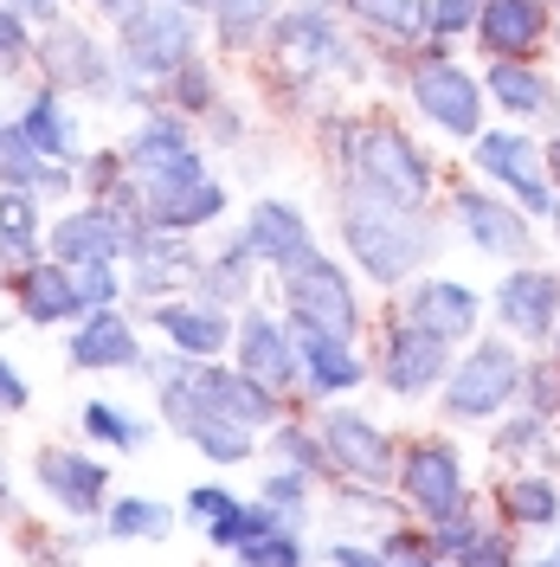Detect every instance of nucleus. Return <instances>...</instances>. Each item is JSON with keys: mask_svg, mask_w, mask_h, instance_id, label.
Returning a JSON list of instances; mask_svg holds the SVG:
<instances>
[{"mask_svg": "<svg viewBox=\"0 0 560 567\" xmlns=\"http://www.w3.org/2000/svg\"><path fill=\"white\" fill-rule=\"evenodd\" d=\"M322 155L342 181L349 200H381V207H432L438 187V162L419 142L386 116H361V110H329L322 116Z\"/></svg>", "mask_w": 560, "mask_h": 567, "instance_id": "nucleus-1", "label": "nucleus"}, {"mask_svg": "<svg viewBox=\"0 0 560 567\" xmlns=\"http://www.w3.org/2000/svg\"><path fill=\"white\" fill-rule=\"evenodd\" d=\"M335 239H342V251H349V265L361 271V284L400 297V290L438 258L445 226H438L425 207H381V200H349V194H342Z\"/></svg>", "mask_w": 560, "mask_h": 567, "instance_id": "nucleus-2", "label": "nucleus"}, {"mask_svg": "<svg viewBox=\"0 0 560 567\" xmlns=\"http://www.w3.org/2000/svg\"><path fill=\"white\" fill-rule=\"evenodd\" d=\"M265 59L283 84H315V78H354L361 71V52H354L349 27H342V7H322V0H303V7H283L265 33Z\"/></svg>", "mask_w": 560, "mask_h": 567, "instance_id": "nucleus-3", "label": "nucleus"}, {"mask_svg": "<svg viewBox=\"0 0 560 567\" xmlns=\"http://www.w3.org/2000/svg\"><path fill=\"white\" fill-rule=\"evenodd\" d=\"M522 374L528 361L516 354V336H477L464 342L438 388V413L452 425H484V420H502L516 400H522Z\"/></svg>", "mask_w": 560, "mask_h": 567, "instance_id": "nucleus-4", "label": "nucleus"}, {"mask_svg": "<svg viewBox=\"0 0 560 567\" xmlns=\"http://www.w3.org/2000/svg\"><path fill=\"white\" fill-rule=\"evenodd\" d=\"M278 310L290 322H322L335 336H361L367 310H361V271L335 251H303L290 271H278Z\"/></svg>", "mask_w": 560, "mask_h": 567, "instance_id": "nucleus-5", "label": "nucleus"}, {"mask_svg": "<svg viewBox=\"0 0 560 567\" xmlns=\"http://www.w3.org/2000/svg\"><path fill=\"white\" fill-rule=\"evenodd\" d=\"M116 59H123V78L129 84H148L162 91L187 59H200V13H187L175 0H148L142 13H129L116 27Z\"/></svg>", "mask_w": 560, "mask_h": 567, "instance_id": "nucleus-6", "label": "nucleus"}, {"mask_svg": "<svg viewBox=\"0 0 560 567\" xmlns=\"http://www.w3.org/2000/svg\"><path fill=\"white\" fill-rule=\"evenodd\" d=\"M155 413H162V425L175 432L180 445H194V452H200L207 464H219V471L251 464L258 458V445H265V432H251V425H239L232 413H219L207 393L187 381V368H180L175 381L155 388Z\"/></svg>", "mask_w": 560, "mask_h": 567, "instance_id": "nucleus-7", "label": "nucleus"}, {"mask_svg": "<svg viewBox=\"0 0 560 567\" xmlns=\"http://www.w3.org/2000/svg\"><path fill=\"white\" fill-rule=\"evenodd\" d=\"M400 503L419 516V523H445L457 509H470V471L445 432H419L400 445V477H393Z\"/></svg>", "mask_w": 560, "mask_h": 567, "instance_id": "nucleus-8", "label": "nucleus"}, {"mask_svg": "<svg viewBox=\"0 0 560 567\" xmlns=\"http://www.w3.org/2000/svg\"><path fill=\"white\" fill-rule=\"evenodd\" d=\"M33 59H39V78L59 84L65 97H123V59L77 20L39 27Z\"/></svg>", "mask_w": 560, "mask_h": 567, "instance_id": "nucleus-9", "label": "nucleus"}, {"mask_svg": "<svg viewBox=\"0 0 560 567\" xmlns=\"http://www.w3.org/2000/svg\"><path fill=\"white\" fill-rule=\"evenodd\" d=\"M367 361H374V381H381L393 400H425V393L445 388L457 349L445 342V336H432V329H419V322H406L400 310H393V317L381 322Z\"/></svg>", "mask_w": 560, "mask_h": 567, "instance_id": "nucleus-10", "label": "nucleus"}, {"mask_svg": "<svg viewBox=\"0 0 560 567\" xmlns=\"http://www.w3.org/2000/svg\"><path fill=\"white\" fill-rule=\"evenodd\" d=\"M315 425H322V439H329L335 477L393 491V477H400V439H393L374 413H361L354 400H329V406L315 413Z\"/></svg>", "mask_w": 560, "mask_h": 567, "instance_id": "nucleus-11", "label": "nucleus"}, {"mask_svg": "<svg viewBox=\"0 0 560 567\" xmlns=\"http://www.w3.org/2000/svg\"><path fill=\"white\" fill-rule=\"evenodd\" d=\"M452 226L464 233V246H477L484 258H502V265L535 258V213H528L522 200H509L502 187L457 181L452 187Z\"/></svg>", "mask_w": 560, "mask_h": 567, "instance_id": "nucleus-12", "label": "nucleus"}, {"mask_svg": "<svg viewBox=\"0 0 560 567\" xmlns=\"http://www.w3.org/2000/svg\"><path fill=\"white\" fill-rule=\"evenodd\" d=\"M27 471H33V491L59 516H71V523H104L116 471L97 458V445H39Z\"/></svg>", "mask_w": 560, "mask_h": 567, "instance_id": "nucleus-13", "label": "nucleus"}, {"mask_svg": "<svg viewBox=\"0 0 560 567\" xmlns=\"http://www.w3.org/2000/svg\"><path fill=\"white\" fill-rule=\"evenodd\" d=\"M470 168L502 187L509 200H522L535 219H560V194H554V175H548V148H535L522 130H484L470 142Z\"/></svg>", "mask_w": 560, "mask_h": 567, "instance_id": "nucleus-14", "label": "nucleus"}, {"mask_svg": "<svg viewBox=\"0 0 560 567\" xmlns=\"http://www.w3.org/2000/svg\"><path fill=\"white\" fill-rule=\"evenodd\" d=\"M406 97H413V110H419L432 130H445L457 142L484 136V97L490 91L457 65V59H445V52H419V65L406 71Z\"/></svg>", "mask_w": 560, "mask_h": 567, "instance_id": "nucleus-15", "label": "nucleus"}, {"mask_svg": "<svg viewBox=\"0 0 560 567\" xmlns=\"http://www.w3.org/2000/svg\"><path fill=\"white\" fill-rule=\"evenodd\" d=\"M200 265H207V251L194 246V233H168V226H148L136 219V233H129V258H123V271H129V303H162V297H187L194 284H200Z\"/></svg>", "mask_w": 560, "mask_h": 567, "instance_id": "nucleus-16", "label": "nucleus"}, {"mask_svg": "<svg viewBox=\"0 0 560 567\" xmlns=\"http://www.w3.org/2000/svg\"><path fill=\"white\" fill-rule=\"evenodd\" d=\"M297 329V368H303V400H354V388L374 381V361L361 354V336H335L322 322H290Z\"/></svg>", "mask_w": 560, "mask_h": 567, "instance_id": "nucleus-17", "label": "nucleus"}, {"mask_svg": "<svg viewBox=\"0 0 560 567\" xmlns=\"http://www.w3.org/2000/svg\"><path fill=\"white\" fill-rule=\"evenodd\" d=\"M129 233L136 219H123L104 200H71V207L52 213L45 226V251L65 258V265H123L129 258Z\"/></svg>", "mask_w": 560, "mask_h": 567, "instance_id": "nucleus-18", "label": "nucleus"}, {"mask_svg": "<svg viewBox=\"0 0 560 567\" xmlns=\"http://www.w3.org/2000/svg\"><path fill=\"white\" fill-rule=\"evenodd\" d=\"M142 322H148L168 349L194 354V361H219V354H232V336H239V310L207 303L200 290H187V297H162V303H142Z\"/></svg>", "mask_w": 560, "mask_h": 567, "instance_id": "nucleus-19", "label": "nucleus"}, {"mask_svg": "<svg viewBox=\"0 0 560 567\" xmlns=\"http://www.w3.org/2000/svg\"><path fill=\"white\" fill-rule=\"evenodd\" d=\"M232 361H239L246 374H258L265 388L290 393V400L303 393V368H297V329H290V317H283V310H271V303H246V310H239Z\"/></svg>", "mask_w": 560, "mask_h": 567, "instance_id": "nucleus-20", "label": "nucleus"}, {"mask_svg": "<svg viewBox=\"0 0 560 567\" xmlns=\"http://www.w3.org/2000/svg\"><path fill=\"white\" fill-rule=\"evenodd\" d=\"M490 310L502 322V336L516 342H548L560 322V271L554 265H509L490 290Z\"/></svg>", "mask_w": 560, "mask_h": 567, "instance_id": "nucleus-21", "label": "nucleus"}, {"mask_svg": "<svg viewBox=\"0 0 560 567\" xmlns=\"http://www.w3.org/2000/svg\"><path fill=\"white\" fill-rule=\"evenodd\" d=\"M393 310L406 322H419V329H432V336H445L452 349L477 342V329H484V297L464 278H445V271H419V278L400 290Z\"/></svg>", "mask_w": 560, "mask_h": 567, "instance_id": "nucleus-22", "label": "nucleus"}, {"mask_svg": "<svg viewBox=\"0 0 560 567\" xmlns=\"http://www.w3.org/2000/svg\"><path fill=\"white\" fill-rule=\"evenodd\" d=\"M65 361L77 374H136L142 368V329L123 303L110 310H84L65 329Z\"/></svg>", "mask_w": 560, "mask_h": 567, "instance_id": "nucleus-23", "label": "nucleus"}, {"mask_svg": "<svg viewBox=\"0 0 560 567\" xmlns=\"http://www.w3.org/2000/svg\"><path fill=\"white\" fill-rule=\"evenodd\" d=\"M7 290H13V317L27 322V329H71L91 310L84 290H77V271H71L65 258H52V251L39 265H27V271H13Z\"/></svg>", "mask_w": 560, "mask_h": 567, "instance_id": "nucleus-24", "label": "nucleus"}, {"mask_svg": "<svg viewBox=\"0 0 560 567\" xmlns=\"http://www.w3.org/2000/svg\"><path fill=\"white\" fill-rule=\"evenodd\" d=\"M239 239H246L251 258L278 278V271H290L303 251H315V226H310V213L297 207V200L265 194V200H251V207H246V219H239Z\"/></svg>", "mask_w": 560, "mask_h": 567, "instance_id": "nucleus-25", "label": "nucleus"}, {"mask_svg": "<svg viewBox=\"0 0 560 567\" xmlns=\"http://www.w3.org/2000/svg\"><path fill=\"white\" fill-rule=\"evenodd\" d=\"M200 142H194V116H180V110H148L136 130H129V142H123V155H129V175L148 181L162 175V168H175L180 155H194Z\"/></svg>", "mask_w": 560, "mask_h": 567, "instance_id": "nucleus-26", "label": "nucleus"}, {"mask_svg": "<svg viewBox=\"0 0 560 567\" xmlns=\"http://www.w3.org/2000/svg\"><path fill=\"white\" fill-rule=\"evenodd\" d=\"M39 213H52L39 194L0 187V271H7V278L45 258V226H52V219H39Z\"/></svg>", "mask_w": 560, "mask_h": 567, "instance_id": "nucleus-27", "label": "nucleus"}, {"mask_svg": "<svg viewBox=\"0 0 560 567\" xmlns=\"http://www.w3.org/2000/svg\"><path fill=\"white\" fill-rule=\"evenodd\" d=\"M477 39L490 59H528L548 39V0H490L477 20Z\"/></svg>", "mask_w": 560, "mask_h": 567, "instance_id": "nucleus-28", "label": "nucleus"}, {"mask_svg": "<svg viewBox=\"0 0 560 567\" xmlns=\"http://www.w3.org/2000/svg\"><path fill=\"white\" fill-rule=\"evenodd\" d=\"M432 542H438V555L452 567H516V548H509V535L484 523L477 509H457L445 523H432Z\"/></svg>", "mask_w": 560, "mask_h": 567, "instance_id": "nucleus-29", "label": "nucleus"}, {"mask_svg": "<svg viewBox=\"0 0 560 567\" xmlns=\"http://www.w3.org/2000/svg\"><path fill=\"white\" fill-rule=\"evenodd\" d=\"M258 278H265V265L251 258V246L239 239V233H226V246L207 251V265H200V297L207 303H226V310H246V303H258Z\"/></svg>", "mask_w": 560, "mask_h": 567, "instance_id": "nucleus-30", "label": "nucleus"}, {"mask_svg": "<svg viewBox=\"0 0 560 567\" xmlns=\"http://www.w3.org/2000/svg\"><path fill=\"white\" fill-rule=\"evenodd\" d=\"M496 516L509 529H535V535L560 529V484L548 471H509L496 484Z\"/></svg>", "mask_w": 560, "mask_h": 567, "instance_id": "nucleus-31", "label": "nucleus"}, {"mask_svg": "<svg viewBox=\"0 0 560 567\" xmlns=\"http://www.w3.org/2000/svg\"><path fill=\"white\" fill-rule=\"evenodd\" d=\"M265 452H271V464H290V471H310L315 484L329 491L335 484V458H329V439H322V425H315V413H283L271 432H265Z\"/></svg>", "mask_w": 560, "mask_h": 567, "instance_id": "nucleus-32", "label": "nucleus"}, {"mask_svg": "<svg viewBox=\"0 0 560 567\" xmlns=\"http://www.w3.org/2000/svg\"><path fill=\"white\" fill-rule=\"evenodd\" d=\"M20 130L52 155V162H84V142H77V110L65 104L59 84H39L33 97L20 104Z\"/></svg>", "mask_w": 560, "mask_h": 567, "instance_id": "nucleus-33", "label": "nucleus"}, {"mask_svg": "<svg viewBox=\"0 0 560 567\" xmlns=\"http://www.w3.org/2000/svg\"><path fill=\"white\" fill-rule=\"evenodd\" d=\"M484 91H490V104L502 110V116H516V123L554 116V84H548V71H535L528 59H496L490 78H484Z\"/></svg>", "mask_w": 560, "mask_h": 567, "instance_id": "nucleus-34", "label": "nucleus"}, {"mask_svg": "<svg viewBox=\"0 0 560 567\" xmlns=\"http://www.w3.org/2000/svg\"><path fill=\"white\" fill-rule=\"evenodd\" d=\"M226 213H232V187L219 175H207L200 187H187V194L155 200V207H148V226H168V233H194V239H200V233H212Z\"/></svg>", "mask_w": 560, "mask_h": 567, "instance_id": "nucleus-35", "label": "nucleus"}, {"mask_svg": "<svg viewBox=\"0 0 560 567\" xmlns=\"http://www.w3.org/2000/svg\"><path fill=\"white\" fill-rule=\"evenodd\" d=\"M342 20L367 27L386 45H413L432 33V0H342Z\"/></svg>", "mask_w": 560, "mask_h": 567, "instance_id": "nucleus-36", "label": "nucleus"}, {"mask_svg": "<svg viewBox=\"0 0 560 567\" xmlns=\"http://www.w3.org/2000/svg\"><path fill=\"white\" fill-rule=\"evenodd\" d=\"M77 432H84V445H97V452H142L148 439H155V425L129 413V406H116V400H84L77 406Z\"/></svg>", "mask_w": 560, "mask_h": 567, "instance_id": "nucleus-37", "label": "nucleus"}, {"mask_svg": "<svg viewBox=\"0 0 560 567\" xmlns=\"http://www.w3.org/2000/svg\"><path fill=\"white\" fill-rule=\"evenodd\" d=\"M180 529V509L162 496H110L104 535L110 542H168Z\"/></svg>", "mask_w": 560, "mask_h": 567, "instance_id": "nucleus-38", "label": "nucleus"}, {"mask_svg": "<svg viewBox=\"0 0 560 567\" xmlns=\"http://www.w3.org/2000/svg\"><path fill=\"white\" fill-rule=\"evenodd\" d=\"M110 542L104 523H71V529H20L27 567H84V548Z\"/></svg>", "mask_w": 560, "mask_h": 567, "instance_id": "nucleus-39", "label": "nucleus"}, {"mask_svg": "<svg viewBox=\"0 0 560 567\" xmlns=\"http://www.w3.org/2000/svg\"><path fill=\"white\" fill-rule=\"evenodd\" d=\"M278 13H283L278 0H212L207 7V20L219 27V45H226V52H251L258 39L271 33Z\"/></svg>", "mask_w": 560, "mask_h": 567, "instance_id": "nucleus-40", "label": "nucleus"}, {"mask_svg": "<svg viewBox=\"0 0 560 567\" xmlns=\"http://www.w3.org/2000/svg\"><path fill=\"white\" fill-rule=\"evenodd\" d=\"M45 168H52V155L20 130V116H7V123H0V187H27V194H39Z\"/></svg>", "mask_w": 560, "mask_h": 567, "instance_id": "nucleus-41", "label": "nucleus"}, {"mask_svg": "<svg viewBox=\"0 0 560 567\" xmlns=\"http://www.w3.org/2000/svg\"><path fill=\"white\" fill-rule=\"evenodd\" d=\"M315 491H322V484H315L310 471H290V464H271V471L258 477V491H251V496H265V503L278 509L283 523H290V529H303V523H310V509H315Z\"/></svg>", "mask_w": 560, "mask_h": 567, "instance_id": "nucleus-42", "label": "nucleus"}, {"mask_svg": "<svg viewBox=\"0 0 560 567\" xmlns=\"http://www.w3.org/2000/svg\"><path fill=\"white\" fill-rule=\"evenodd\" d=\"M162 104L200 123L207 110H219V104H226V91H219V78H212V65H207V59H187V65H180L175 78H168V84H162Z\"/></svg>", "mask_w": 560, "mask_h": 567, "instance_id": "nucleus-43", "label": "nucleus"}, {"mask_svg": "<svg viewBox=\"0 0 560 567\" xmlns=\"http://www.w3.org/2000/svg\"><path fill=\"white\" fill-rule=\"evenodd\" d=\"M232 567H310V548H303V529H265L232 548Z\"/></svg>", "mask_w": 560, "mask_h": 567, "instance_id": "nucleus-44", "label": "nucleus"}, {"mask_svg": "<svg viewBox=\"0 0 560 567\" xmlns=\"http://www.w3.org/2000/svg\"><path fill=\"white\" fill-rule=\"evenodd\" d=\"M246 509V496L232 491V484H219V477H207V484H194V491L180 496V523H194L200 535H212L219 523H232Z\"/></svg>", "mask_w": 560, "mask_h": 567, "instance_id": "nucleus-45", "label": "nucleus"}, {"mask_svg": "<svg viewBox=\"0 0 560 567\" xmlns=\"http://www.w3.org/2000/svg\"><path fill=\"white\" fill-rule=\"evenodd\" d=\"M548 425H554V413H535V406H522L516 420H502L490 432L496 458H541V452H548Z\"/></svg>", "mask_w": 560, "mask_h": 567, "instance_id": "nucleus-46", "label": "nucleus"}, {"mask_svg": "<svg viewBox=\"0 0 560 567\" xmlns=\"http://www.w3.org/2000/svg\"><path fill=\"white\" fill-rule=\"evenodd\" d=\"M77 271V290L91 310H110V303H129V271L123 265H71Z\"/></svg>", "mask_w": 560, "mask_h": 567, "instance_id": "nucleus-47", "label": "nucleus"}, {"mask_svg": "<svg viewBox=\"0 0 560 567\" xmlns=\"http://www.w3.org/2000/svg\"><path fill=\"white\" fill-rule=\"evenodd\" d=\"M33 20H27V13H20V7H7V0H0V71H20L27 65V59H33Z\"/></svg>", "mask_w": 560, "mask_h": 567, "instance_id": "nucleus-48", "label": "nucleus"}, {"mask_svg": "<svg viewBox=\"0 0 560 567\" xmlns=\"http://www.w3.org/2000/svg\"><path fill=\"white\" fill-rule=\"evenodd\" d=\"M490 0H432V33L438 39H457V33H477Z\"/></svg>", "mask_w": 560, "mask_h": 567, "instance_id": "nucleus-49", "label": "nucleus"}, {"mask_svg": "<svg viewBox=\"0 0 560 567\" xmlns=\"http://www.w3.org/2000/svg\"><path fill=\"white\" fill-rule=\"evenodd\" d=\"M322 561L329 567H400L381 542H354V535H335V542L322 548Z\"/></svg>", "mask_w": 560, "mask_h": 567, "instance_id": "nucleus-50", "label": "nucleus"}, {"mask_svg": "<svg viewBox=\"0 0 560 567\" xmlns=\"http://www.w3.org/2000/svg\"><path fill=\"white\" fill-rule=\"evenodd\" d=\"M522 400L535 406V413H560V368H554V361H528Z\"/></svg>", "mask_w": 560, "mask_h": 567, "instance_id": "nucleus-51", "label": "nucleus"}, {"mask_svg": "<svg viewBox=\"0 0 560 567\" xmlns=\"http://www.w3.org/2000/svg\"><path fill=\"white\" fill-rule=\"evenodd\" d=\"M200 130H207L212 148H239V142H246V110H239V104H219V110H207V116H200Z\"/></svg>", "mask_w": 560, "mask_h": 567, "instance_id": "nucleus-52", "label": "nucleus"}, {"mask_svg": "<svg viewBox=\"0 0 560 567\" xmlns=\"http://www.w3.org/2000/svg\"><path fill=\"white\" fill-rule=\"evenodd\" d=\"M27 406H33V388H27V374H20V368L0 354V420H20Z\"/></svg>", "mask_w": 560, "mask_h": 567, "instance_id": "nucleus-53", "label": "nucleus"}, {"mask_svg": "<svg viewBox=\"0 0 560 567\" xmlns=\"http://www.w3.org/2000/svg\"><path fill=\"white\" fill-rule=\"evenodd\" d=\"M7 7H20L33 27H52V20H65V0H7Z\"/></svg>", "mask_w": 560, "mask_h": 567, "instance_id": "nucleus-54", "label": "nucleus"}, {"mask_svg": "<svg viewBox=\"0 0 560 567\" xmlns=\"http://www.w3.org/2000/svg\"><path fill=\"white\" fill-rule=\"evenodd\" d=\"M84 7H91L97 20H116V27H123V20H129V13H142L148 0H84Z\"/></svg>", "mask_w": 560, "mask_h": 567, "instance_id": "nucleus-55", "label": "nucleus"}, {"mask_svg": "<svg viewBox=\"0 0 560 567\" xmlns=\"http://www.w3.org/2000/svg\"><path fill=\"white\" fill-rule=\"evenodd\" d=\"M0 516H13V477H7V464H0Z\"/></svg>", "mask_w": 560, "mask_h": 567, "instance_id": "nucleus-56", "label": "nucleus"}, {"mask_svg": "<svg viewBox=\"0 0 560 567\" xmlns=\"http://www.w3.org/2000/svg\"><path fill=\"white\" fill-rule=\"evenodd\" d=\"M548 175H554V187H560V136L548 142Z\"/></svg>", "mask_w": 560, "mask_h": 567, "instance_id": "nucleus-57", "label": "nucleus"}, {"mask_svg": "<svg viewBox=\"0 0 560 567\" xmlns=\"http://www.w3.org/2000/svg\"><path fill=\"white\" fill-rule=\"evenodd\" d=\"M175 7H187V13H207L212 0H175Z\"/></svg>", "mask_w": 560, "mask_h": 567, "instance_id": "nucleus-58", "label": "nucleus"}, {"mask_svg": "<svg viewBox=\"0 0 560 567\" xmlns=\"http://www.w3.org/2000/svg\"><path fill=\"white\" fill-rule=\"evenodd\" d=\"M535 567H560V548H548V555H541V561H535Z\"/></svg>", "mask_w": 560, "mask_h": 567, "instance_id": "nucleus-59", "label": "nucleus"}, {"mask_svg": "<svg viewBox=\"0 0 560 567\" xmlns=\"http://www.w3.org/2000/svg\"><path fill=\"white\" fill-rule=\"evenodd\" d=\"M548 342H554V361H560V322H554V336H548Z\"/></svg>", "mask_w": 560, "mask_h": 567, "instance_id": "nucleus-60", "label": "nucleus"}, {"mask_svg": "<svg viewBox=\"0 0 560 567\" xmlns=\"http://www.w3.org/2000/svg\"><path fill=\"white\" fill-rule=\"evenodd\" d=\"M322 7H342V0H322Z\"/></svg>", "mask_w": 560, "mask_h": 567, "instance_id": "nucleus-61", "label": "nucleus"}, {"mask_svg": "<svg viewBox=\"0 0 560 567\" xmlns=\"http://www.w3.org/2000/svg\"><path fill=\"white\" fill-rule=\"evenodd\" d=\"M0 284H7V271H0Z\"/></svg>", "mask_w": 560, "mask_h": 567, "instance_id": "nucleus-62", "label": "nucleus"}, {"mask_svg": "<svg viewBox=\"0 0 560 567\" xmlns=\"http://www.w3.org/2000/svg\"><path fill=\"white\" fill-rule=\"evenodd\" d=\"M0 123H7V116H0Z\"/></svg>", "mask_w": 560, "mask_h": 567, "instance_id": "nucleus-63", "label": "nucleus"}, {"mask_svg": "<svg viewBox=\"0 0 560 567\" xmlns=\"http://www.w3.org/2000/svg\"><path fill=\"white\" fill-rule=\"evenodd\" d=\"M207 567H212V561H207Z\"/></svg>", "mask_w": 560, "mask_h": 567, "instance_id": "nucleus-64", "label": "nucleus"}]
</instances>
